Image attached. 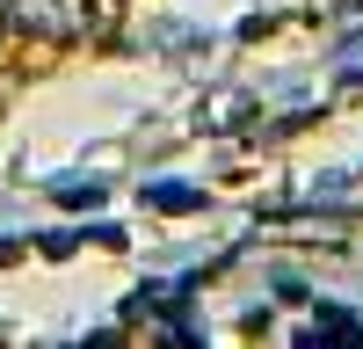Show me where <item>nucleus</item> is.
Here are the masks:
<instances>
[{
  "mask_svg": "<svg viewBox=\"0 0 363 349\" xmlns=\"http://www.w3.org/2000/svg\"><path fill=\"white\" fill-rule=\"evenodd\" d=\"M153 204H167V211H196L203 196H196V189H182V182H160V189H153Z\"/></svg>",
  "mask_w": 363,
  "mask_h": 349,
  "instance_id": "f03ea898",
  "label": "nucleus"
},
{
  "mask_svg": "<svg viewBox=\"0 0 363 349\" xmlns=\"http://www.w3.org/2000/svg\"><path fill=\"white\" fill-rule=\"evenodd\" d=\"M0 22L37 29V37H80L87 29V0H0Z\"/></svg>",
  "mask_w": 363,
  "mask_h": 349,
  "instance_id": "f257e3e1",
  "label": "nucleus"
}]
</instances>
